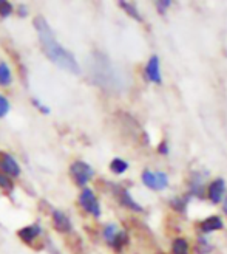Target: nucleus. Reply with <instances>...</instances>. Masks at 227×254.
Returning <instances> with one entry per match:
<instances>
[{
	"mask_svg": "<svg viewBox=\"0 0 227 254\" xmlns=\"http://www.w3.org/2000/svg\"><path fill=\"white\" fill-rule=\"evenodd\" d=\"M34 27H36L37 34H39L41 47L44 50V53L48 56V59H51L60 68H64L74 74H79L81 67H79L78 61H76V58L68 52V50H65L56 41L54 33L51 31V28H49L48 22L39 16L34 19Z\"/></svg>",
	"mask_w": 227,
	"mask_h": 254,
	"instance_id": "obj_1",
	"label": "nucleus"
},
{
	"mask_svg": "<svg viewBox=\"0 0 227 254\" xmlns=\"http://www.w3.org/2000/svg\"><path fill=\"white\" fill-rule=\"evenodd\" d=\"M93 65H91V76H93V81L104 87L108 88V90H116V88H121L119 84V78L113 68L111 62L108 61V58H105L104 55H93Z\"/></svg>",
	"mask_w": 227,
	"mask_h": 254,
	"instance_id": "obj_2",
	"label": "nucleus"
},
{
	"mask_svg": "<svg viewBox=\"0 0 227 254\" xmlns=\"http://www.w3.org/2000/svg\"><path fill=\"white\" fill-rule=\"evenodd\" d=\"M70 174H71L73 180L76 183L84 186V185H87L88 182L91 180L94 171H93V168L90 166V164H87L85 161H74L70 166Z\"/></svg>",
	"mask_w": 227,
	"mask_h": 254,
	"instance_id": "obj_3",
	"label": "nucleus"
},
{
	"mask_svg": "<svg viewBox=\"0 0 227 254\" xmlns=\"http://www.w3.org/2000/svg\"><path fill=\"white\" fill-rule=\"evenodd\" d=\"M79 205L82 206V209L88 214H93L94 217H99L100 215V206L99 201L94 195V192L90 188H84L82 192L79 195Z\"/></svg>",
	"mask_w": 227,
	"mask_h": 254,
	"instance_id": "obj_4",
	"label": "nucleus"
},
{
	"mask_svg": "<svg viewBox=\"0 0 227 254\" xmlns=\"http://www.w3.org/2000/svg\"><path fill=\"white\" fill-rule=\"evenodd\" d=\"M145 74L148 81L155 82V84H161L162 82V76H161V67H159V58L156 55H153L148 62H147V67H145Z\"/></svg>",
	"mask_w": 227,
	"mask_h": 254,
	"instance_id": "obj_5",
	"label": "nucleus"
},
{
	"mask_svg": "<svg viewBox=\"0 0 227 254\" xmlns=\"http://www.w3.org/2000/svg\"><path fill=\"white\" fill-rule=\"evenodd\" d=\"M0 169L11 177L20 175V166L17 160L14 157H11L9 154H2V157H0Z\"/></svg>",
	"mask_w": 227,
	"mask_h": 254,
	"instance_id": "obj_6",
	"label": "nucleus"
},
{
	"mask_svg": "<svg viewBox=\"0 0 227 254\" xmlns=\"http://www.w3.org/2000/svg\"><path fill=\"white\" fill-rule=\"evenodd\" d=\"M53 223H54V228L60 233H70L73 230V225H71V220L68 219V215L62 211H53Z\"/></svg>",
	"mask_w": 227,
	"mask_h": 254,
	"instance_id": "obj_7",
	"label": "nucleus"
},
{
	"mask_svg": "<svg viewBox=\"0 0 227 254\" xmlns=\"http://www.w3.org/2000/svg\"><path fill=\"white\" fill-rule=\"evenodd\" d=\"M226 192V182L223 179L213 180L209 186V198L212 203H220Z\"/></svg>",
	"mask_w": 227,
	"mask_h": 254,
	"instance_id": "obj_8",
	"label": "nucleus"
},
{
	"mask_svg": "<svg viewBox=\"0 0 227 254\" xmlns=\"http://www.w3.org/2000/svg\"><path fill=\"white\" fill-rule=\"evenodd\" d=\"M42 233V228L39 223H33V225H28V226H23L22 230H19V237L23 240V242H33V240L41 236Z\"/></svg>",
	"mask_w": 227,
	"mask_h": 254,
	"instance_id": "obj_9",
	"label": "nucleus"
},
{
	"mask_svg": "<svg viewBox=\"0 0 227 254\" xmlns=\"http://www.w3.org/2000/svg\"><path fill=\"white\" fill-rule=\"evenodd\" d=\"M119 189H121V190H119L118 197H119V201L122 203V205H124V206H127L129 209H132V211H135V212H142V206L132 197V194L129 192V190H127V189H124V188H119Z\"/></svg>",
	"mask_w": 227,
	"mask_h": 254,
	"instance_id": "obj_10",
	"label": "nucleus"
},
{
	"mask_svg": "<svg viewBox=\"0 0 227 254\" xmlns=\"http://www.w3.org/2000/svg\"><path fill=\"white\" fill-rule=\"evenodd\" d=\"M223 220L221 217H218V215H212V217L203 220V223H201V230H203V233H213V231H218V230H223Z\"/></svg>",
	"mask_w": 227,
	"mask_h": 254,
	"instance_id": "obj_11",
	"label": "nucleus"
},
{
	"mask_svg": "<svg viewBox=\"0 0 227 254\" xmlns=\"http://www.w3.org/2000/svg\"><path fill=\"white\" fill-rule=\"evenodd\" d=\"M12 82V74L6 62H0V85L6 87Z\"/></svg>",
	"mask_w": 227,
	"mask_h": 254,
	"instance_id": "obj_12",
	"label": "nucleus"
},
{
	"mask_svg": "<svg viewBox=\"0 0 227 254\" xmlns=\"http://www.w3.org/2000/svg\"><path fill=\"white\" fill-rule=\"evenodd\" d=\"M203 180H204V177H199L198 174L192 175V194L196 195V197L203 195V189H204Z\"/></svg>",
	"mask_w": 227,
	"mask_h": 254,
	"instance_id": "obj_13",
	"label": "nucleus"
},
{
	"mask_svg": "<svg viewBox=\"0 0 227 254\" xmlns=\"http://www.w3.org/2000/svg\"><path fill=\"white\" fill-rule=\"evenodd\" d=\"M172 250H173V254H188V244H187V240L182 239V237L175 239Z\"/></svg>",
	"mask_w": 227,
	"mask_h": 254,
	"instance_id": "obj_14",
	"label": "nucleus"
},
{
	"mask_svg": "<svg viewBox=\"0 0 227 254\" xmlns=\"http://www.w3.org/2000/svg\"><path fill=\"white\" fill-rule=\"evenodd\" d=\"M110 169H111V172L121 175V174H124L125 171L129 169V163L121 160V158H115V160L110 163Z\"/></svg>",
	"mask_w": 227,
	"mask_h": 254,
	"instance_id": "obj_15",
	"label": "nucleus"
},
{
	"mask_svg": "<svg viewBox=\"0 0 227 254\" xmlns=\"http://www.w3.org/2000/svg\"><path fill=\"white\" fill-rule=\"evenodd\" d=\"M119 6H121L122 9L127 11V14L132 16L133 19H136L137 22H141V20H142V17H141V14H139V11H137V8H136L135 5H132V3H129V2H124V0H121V2H119Z\"/></svg>",
	"mask_w": 227,
	"mask_h": 254,
	"instance_id": "obj_16",
	"label": "nucleus"
},
{
	"mask_svg": "<svg viewBox=\"0 0 227 254\" xmlns=\"http://www.w3.org/2000/svg\"><path fill=\"white\" fill-rule=\"evenodd\" d=\"M118 233H119V230H118V226H116V225H113V223L105 225V228H104V239H105V242H107L108 245H111Z\"/></svg>",
	"mask_w": 227,
	"mask_h": 254,
	"instance_id": "obj_17",
	"label": "nucleus"
},
{
	"mask_svg": "<svg viewBox=\"0 0 227 254\" xmlns=\"http://www.w3.org/2000/svg\"><path fill=\"white\" fill-rule=\"evenodd\" d=\"M127 244H129V236H127V233H125V231H119V233L116 234L115 240H113L111 247L119 251V250H122L124 245H127Z\"/></svg>",
	"mask_w": 227,
	"mask_h": 254,
	"instance_id": "obj_18",
	"label": "nucleus"
},
{
	"mask_svg": "<svg viewBox=\"0 0 227 254\" xmlns=\"http://www.w3.org/2000/svg\"><path fill=\"white\" fill-rule=\"evenodd\" d=\"M142 183L147 186V188H150V189H153V190H156V179H155V172H151V171H144L142 172Z\"/></svg>",
	"mask_w": 227,
	"mask_h": 254,
	"instance_id": "obj_19",
	"label": "nucleus"
},
{
	"mask_svg": "<svg viewBox=\"0 0 227 254\" xmlns=\"http://www.w3.org/2000/svg\"><path fill=\"white\" fill-rule=\"evenodd\" d=\"M156 179V190L166 189L169 186V175L166 172H155Z\"/></svg>",
	"mask_w": 227,
	"mask_h": 254,
	"instance_id": "obj_20",
	"label": "nucleus"
},
{
	"mask_svg": "<svg viewBox=\"0 0 227 254\" xmlns=\"http://www.w3.org/2000/svg\"><path fill=\"white\" fill-rule=\"evenodd\" d=\"M11 12H12V5L6 2V0H0V16L8 17L11 16Z\"/></svg>",
	"mask_w": 227,
	"mask_h": 254,
	"instance_id": "obj_21",
	"label": "nucleus"
},
{
	"mask_svg": "<svg viewBox=\"0 0 227 254\" xmlns=\"http://www.w3.org/2000/svg\"><path fill=\"white\" fill-rule=\"evenodd\" d=\"M8 112H9V101L3 95H0V118H3Z\"/></svg>",
	"mask_w": 227,
	"mask_h": 254,
	"instance_id": "obj_22",
	"label": "nucleus"
},
{
	"mask_svg": "<svg viewBox=\"0 0 227 254\" xmlns=\"http://www.w3.org/2000/svg\"><path fill=\"white\" fill-rule=\"evenodd\" d=\"M0 188L6 189V190L12 189V180L9 179V177H6L5 174H2V172H0Z\"/></svg>",
	"mask_w": 227,
	"mask_h": 254,
	"instance_id": "obj_23",
	"label": "nucleus"
},
{
	"mask_svg": "<svg viewBox=\"0 0 227 254\" xmlns=\"http://www.w3.org/2000/svg\"><path fill=\"white\" fill-rule=\"evenodd\" d=\"M170 5H172L170 0H159V2H156V8H158V11L161 12V14H164V12H166V9Z\"/></svg>",
	"mask_w": 227,
	"mask_h": 254,
	"instance_id": "obj_24",
	"label": "nucleus"
},
{
	"mask_svg": "<svg viewBox=\"0 0 227 254\" xmlns=\"http://www.w3.org/2000/svg\"><path fill=\"white\" fill-rule=\"evenodd\" d=\"M33 103H34V106L37 107V109H39L42 113H44V115H48V113H49V109L46 107V106H44L42 103H41V101H37V99H33Z\"/></svg>",
	"mask_w": 227,
	"mask_h": 254,
	"instance_id": "obj_25",
	"label": "nucleus"
},
{
	"mask_svg": "<svg viewBox=\"0 0 227 254\" xmlns=\"http://www.w3.org/2000/svg\"><path fill=\"white\" fill-rule=\"evenodd\" d=\"M158 152L161 155H167L169 154V146H167V141H162L159 146H158Z\"/></svg>",
	"mask_w": 227,
	"mask_h": 254,
	"instance_id": "obj_26",
	"label": "nucleus"
},
{
	"mask_svg": "<svg viewBox=\"0 0 227 254\" xmlns=\"http://www.w3.org/2000/svg\"><path fill=\"white\" fill-rule=\"evenodd\" d=\"M19 12H20V16L23 17V16H25V14H27V12H28L27 6H25V5H20V6H19Z\"/></svg>",
	"mask_w": 227,
	"mask_h": 254,
	"instance_id": "obj_27",
	"label": "nucleus"
},
{
	"mask_svg": "<svg viewBox=\"0 0 227 254\" xmlns=\"http://www.w3.org/2000/svg\"><path fill=\"white\" fill-rule=\"evenodd\" d=\"M223 211H224V214H227V197L223 201Z\"/></svg>",
	"mask_w": 227,
	"mask_h": 254,
	"instance_id": "obj_28",
	"label": "nucleus"
},
{
	"mask_svg": "<svg viewBox=\"0 0 227 254\" xmlns=\"http://www.w3.org/2000/svg\"><path fill=\"white\" fill-rule=\"evenodd\" d=\"M49 253H51V254H60L56 248H51V250H49Z\"/></svg>",
	"mask_w": 227,
	"mask_h": 254,
	"instance_id": "obj_29",
	"label": "nucleus"
}]
</instances>
